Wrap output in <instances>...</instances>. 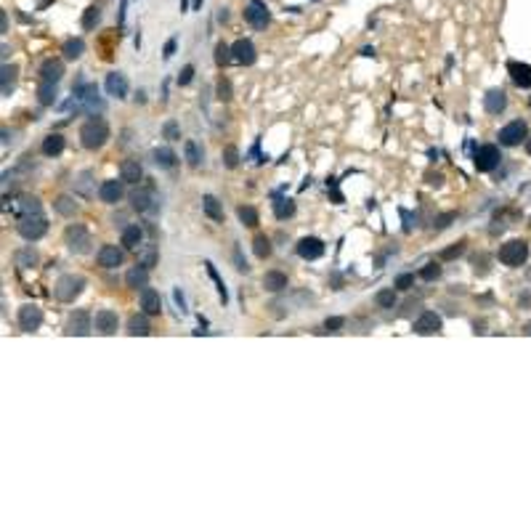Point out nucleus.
Masks as SVG:
<instances>
[{"label": "nucleus", "instance_id": "39", "mask_svg": "<svg viewBox=\"0 0 531 531\" xmlns=\"http://www.w3.org/2000/svg\"><path fill=\"white\" fill-rule=\"evenodd\" d=\"M252 250H255V255H258L260 260H266V258L271 255V242H269V236L258 234L255 239H252Z\"/></svg>", "mask_w": 531, "mask_h": 531}, {"label": "nucleus", "instance_id": "12", "mask_svg": "<svg viewBox=\"0 0 531 531\" xmlns=\"http://www.w3.org/2000/svg\"><path fill=\"white\" fill-rule=\"evenodd\" d=\"M125 197V181L123 178H112V181H104L101 186H99V199L101 202H106V205H117L119 199Z\"/></svg>", "mask_w": 531, "mask_h": 531}, {"label": "nucleus", "instance_id": "15", "mask_svg": "<svg viewBox=\"0 0 531 531\" xmlns=\"http://www.w3.org/2000/svg\"><path fill=\"white\" fill-rule=\"evenodd\" d=\"M8 210L13 212V215H19V218L37 215V212H40V202H37L35 197H16V199H11Z\"/></svg>", "mask_w": 531, "mask_h": 531}, {"label": "nucleus", "instance_id": "3", "mask_svg": "<svg viewBox=\"0 0 531 531\" xmlns=\"http://www.w3.org/2000/svg\"><path fill=\"white\" fill-rule=\"evenodd\" d=\"M528 258V245L523 239H510V242H504L499 247V263L510 266V269H518V266H523Z\"/></svg>", "mask_w": 531, "mask_h": 531}, {"label": "nucleus", "instance_id": "30", "mask_svg": "<svg viewBox=\"0 0 531 531\" xmlns=\"http://www.w3.org/2000/svg\"><path fill=\"white\" fill-rule=\"evenodd\" d=\"M263 287L269 289V292H282V289H287V274H282V271H269L263 276Z\"/></svg>", "mask_w": 531, "mask_h": 531}, {"label": "nucleus", "instance_id": "18", "mask_svg": "<svg viewBox=\"0 0 531 531\" xmlns=\"http://www.w3.org/2000/svg\"><path fill=\"white\" fill-rule=\"evenodd\" d=\"M441 329V316L436 311H425L417 322H415V332L417 335H436V332Z\"/></svg>", "mask_w": 531, "mask_h": 531}, {"label": "nucleus", "instance_id": "34", "mask_svg": "<svg viewBox=\"0 0 531 531\" xmlns=\"http://www.w3.org/2000/svg\"><path fill=\"white\" fill-rule=\"evenodd\" d=\"M157 247L154 245H141L138 247V263L146 266V269H152V266H157Z\"/></svg>", "mask_w": 531, "mask_h": 531}, {"label": "nucleus", "instance_id": "38", "mask_svg": "<svg viewBox=\"0 0 531 531\" xmlns=\"http://www.w3.org/2000/svg\"><path fill=\"white\" fill-rule=\"evenodd\" d=\"M90 181H93V173H90V170H83V173L77 176L75 189H77L80 197H90V194H93V191H90Z\"/></svg>", "mask_w": 531, "mask_h": 531}, {"label": "nucleus", "instance_id": "20", "mask_svg": "<svg viewBox=\"0 0 531 531\" xmlns=\"http://www.w3.org/2000/svg\"><path fill=\"white\" fill-rule=\"evenodd\" d=\"M508 72L518 88H531V66L523 61H508Z\"/></svg>", "mask_w": 531, "mask_h": 531}, {"label": "nucleus", "instance_id": "10", "mask_svg": "<svg viewBox=\"0 0 531 531\" xmlns=\"http://www.w3.org/2000/svg\"><path fill=\"white\" fill-rule=\"evenodd\" d=\"M90 329H93V316L88 311H75L69 313V319H66V335H90Z\"/></svg>", "mask_w": 531, "mask_h": 531}, {"label": "nucleus", "instance_id": "46", "mask_svg": "<svg viewBox=\"0 0 531 531\" xmlns=\"http://www.w3.org/2000/svg\"><path fill=\"white\" fill-rule=\"evenodd\" d=\"M438 276H441V266L438 263H425L420 269V279H425V282H433Z\"/></svg>", "mask_w": 531, "mask_h": 531}, {"label": "nucleus", "instance_id": "50", "mask_svg": "<svg viewBox=\"0 0 531 531\" xmlns=\"http://www.w3.org/2000/svg\"><path fill=\"white\" fill-rule=\"evenodd\" d=\"M223 162H226V167H236L239 165V152L234 149V146H226V149H223Z\"/></svg>", "mask_w": 531, "mask_h": 531}, {"label": "nucleus", "instance_id": "41", "mask_svg": "<svg viewBox=\"0 0 531 531\" xmlns=\"http://www.w3.org/2000/svg\"><path fill=\"white\" fill-rule=\"evenodd\" d=\"M13 83H16V66H11V64H3V96H11V90H13Z\"/></svg>", "mask_w": 531, "mask_h": 531}, {"label": "nucleus", "instance_id": "49", "mask_svg": "<svg viewBox=\"0 0 531 531\" xmlns=\"http://www.w3.org/2000/svg\"><path fill=\"white\" fill-rule=\"evenodd\" d=\"M215 90H218V99H221V101H229V99H231V83H229L226 77H221V80H218Z\"/></svg>", "mask_w": 531, "mask_h": 531}, {"label": "nucleus", "instance_id": "58", "mask_svg": "<svg viewBox=\"0 0 531 531\" xmlns=\"http://www.w3.org/2000/svg\"><path fill=\"white\" fill-rule=\"evenodd\" d=\"M173 53H176V37H173V40H167V43H165V59H170Z\"/></svg>", "mask_w": 531, "mask_h": 531}, {"label": "nucleus", "instance_id": "42", "mask_svg": "<svg viewBox=\"0 0 531 531\" xmlns=\"http://www.w3.org/2000/svg\"><path fill=\"white\" fill-rule=\"evenodd\" d=\"M183 152H186V162H189L191 167H199V162H202V152H199V146L194 141H186Z\"/></svg>", "mask_w": 531, "mask_h": 531}, {"label": "nucleus", "instance_id": "25", "mask_svg": "<svg viewBox=\"0 0 531 531\" xmlns=\"http://www.w3.org/2000/svg\"><path fill=\"white\" fill-rule=\"evenodd\" d=\"M64 75V64L59 59H45L40 66V80H48V83H59Z\"/></svg>", "mask_w": 531, "mask_h": 531}, {"label": "nucleus", "instance_id": "60", "mask_svg": "<svg viewBox=\"0 0 531 531\" xmlns=\"http://www.w3.org/2000/svg\"><path fill=\"white\" fill-rule=\"evenodd\" d=\"M218 21H229V11H226V8H221V13H218Z\"/></svg>", "mask_w": 531, "mask_h": 531}, {"label": "nucleus", "instance_id": "48", "mask_svg": "<svg viewBox=\"0 0 531 531\" xmlns=\"http://www.w3.org/2000/svg\"><path fill=\"white\" fill-rule=\"evenodd\" d=\"M16 263L21 266V269H27V266H35V263H37L35 250H21L19 255H16Z\"/></svg>", "mask_w": 531, "mask_h": 531}, {"label": "nucleus", "instance_id": "33", "mask_svg": "<svg viewBox=\"0 0 531 531\" xmlns=\"http://www.w3.org/2000/svg\"><path fill=\"white\" fill-rule=\"evenodd\" d=\"M202 210H205V215L207 218H212V221H223V207H221V202L212 194H205L202 197Z\"/></svg>", "mask_w": 531, "mask_h": 531}, {"label": "nucleus", "instance_id": "19", "mask_svg": "<svg viewBox=\"0 0 531 531\" xmlns=\"http://www.w3.org/2000/svg\"><path fill=\"white\" fill-rule=\"evenodd\" d=\"M141 308L146 316H154L162 311V298H159V292L152 289V287H141Z\"/></svg>", "mask_w": 531, "mask_h": 531}, {"label": "nucleus", "instance_id": "36", "mask_svg": "<svg viewBox=\"0 0 531 531\" xmlns=\"http://www.w3.org/2000/svg\"><path fill=\"white\" fill-rule=\"evenodd\" d=\"M236 215H239V221H242L245 226H250V229H252V226H258V223H260V215H258V210H255V207H250V205H242V207L236 210Z\"/></svg>", "mask_w": 531, "mask_h": 531}, {"label": "nucleus", "instance_id": "59", "mask_svg": "<svg viewBox=\"0 0 531 531\" xmlns=\"http://www.w3.org/2000/svg\"><path fill=\"white\" fill-rule=\"evenodd\" d=\"M173 298H176V303L181 305V313H186V303H183V295H181V289H173Z\"/></svg>", "mask_w": 531, "mask_h": 531}, {"label": "nucleus", "instance_id": "56", "mask_svg": "<svg viewBox=\"0 0 531 531\" xmlns=\"http://www.w3.org/2000/svg\"><path fill=\"white\" fill-rule=\"evenodd\" d=\"M401 218H404V231H412V226H417V215H412L409 210H401Z\"/></svg>", "mask_w": 531, "mask_h": 531}, {"label": "nucleus", "instance_id": "32", "mask_svg": "<svg viewBox=\"0 0 531 531\" xmlns=\"http://www.w3.org/2000/svg\"><path fill=\"white\" fill-rule=\"evenodd\" d=\"M152 332V324H149V319L146 316H130V322H128V335L133 337H143V335H149Z\"/></svg>", "mask_w": 531, "mask_h": 531}, {"label": "nucleus", "instance_id": "21", "mask_svg": "<svg viewBox=\"0 0 531 531\" xmlns=\"http://www.w3.org/2000/svg\"><path fill=\"white\" fill-rule=\"evenodd\" d=\"M106 93L114 99H125L128 96V80L123 72H109L106 75Z\"/></svg>", "mask_w": 531, "mask_h": 531}, {"label": "nucleus", "instance_id": "13", "mask_svg": "<svg viewBox=\"0 0 531 531\" xmlns=\"http://www.w3.org/2000/svg\"><path fill=\"white\" fill-rule=\"evenodd\" d=\"M40 324H43V311H40L35 303L21 305V308H19V327L24 332H35Z\"/></svg>", "mask_w": 531, "mask_h": 531}, {"label": "nucleus", "instance_id": "14", "mask_svg": "<svg viewBox=\"0 0 531 531\" xmlns=\"http://www.w3.org/2000/svg\"><path fill=\"white\" fill-rule=\"evenodd\" d=\"M231 56H234V61L236 64H245V66H250V64H255V59H258V53H255V45L250 43V40H236V43L231 45Z\"/></svg>", "mask_w": 531, "mask_h": 531}, {"label": "nucleus", "instance_id": "24", "mask_svg": "<svg viewBox=\"0 0 531 531\" xmlns=\"http://www.w3.org/2000/svg\"><path fill=\"white\" fill-rule=\"evenodd\" d=\"M146 282H149V269L141 263H136L133 269H128L125 274V284L133 287V289H138V287H146Z\"/></svg>", "mask_w": 531, "mask_h": 531}, {"label": "nucleus", "instance_id": "8", "mask_svg": "<svg viewBox=\"0 0 531 531\" xmlns=\"http://www.w3.org/2000/svg\"><path fill=\"white\" fill-rule=\"evenodd\" d=\"M245 21L250 27H255V30H266L271 21V11L266 3H260V0H252V3L245 8Z\"/></svg>", "mask_w": 531, "mask_h": 531}, {"label": "nucleus", "instance_id": "62", "mask_svg": "<svg viewBox=\"0 0 531 531\" xmlns=\"http://www.w3.org/2000/svg\"><path fill=\"white\" fill-rule=\"evenodd\" d=\"M526 152L531 154V141H526Z\"/></svg>", "mask_w": 531, "mask_h": 531}, {"label": "nucleus", "instance_id": "44", "mask_svg": "<svg viewBox=\"0 0 531 531\" xmlns=\"http://www.w3.org/2000/svg\"><path fill=\"white\" fill-rule=\"evenodd\" d=\"M375 303H377V308H393L396 305V289H380L375 295Z\"/></svg>", "mask_w": 531, "mask_h": 531}, {"label": "nucleus", "instance_id": "16", "mask_svg": "<svg viewBox=\"0 0 531 531\" xmlns=\"http://www.w3.org/2000/svg\"><path fill=\"white\" fill-rule=\"evenodd\" d=\"M123 260H125V252L117 245H104L99 250V266L101 269H117V266H123Z\"/></svg>", "mask_w": 531, "mask_h": 531}, {"label": "nucleus", "instance_id": "11", "mask_svg": "<svg viewBox=\"0 0 531 531\" xmlns=\"http://www.w3.org/2000/svg\"><path fill=\"white\" fill-rule=\"evenodd\" d=\"M295 250H298V255H300L303 260H319V258L324 255L327 247H324V242H322L319 236H303Z\"/></svg>", "mask_w": 531, "mask_h": 531}, {"label": "nucleus", "instance_id": "40", "mask_svg": "<svg viewBox=\"0 0 531 531\" xmlns=\"http://www.w3.org/2000/svg\"><path fill=\"white\" fill-rule=\"evenodd\" d=\"M205 269H207V276L212 279V282H215V289H218V295H221V300L226 303V300H229V292H226V284H223V279L218 276V271H215V266H212V263L207 260V263H205Z\"/></svg>", "mask_w": 531, "mask_h": 531}, {"label": "nucleus", "instance_id": "37", "mask_svg": "<svg viewBox=\"0 0 531 531\" xmlns=\"http://www.w3.org/2000/svg\"><path fill=\"white\" fill-rule=\"evenodd\" d=\"M274 212H276L279 221H284L289 215H295V202H292V199H276V202H274Z\"/></svg>", "mask_w": 531, "mask_h": 531}, {"label": "nucleus", "instance_id": "63", "mask_svg": "<svg viewBox=\"0 0 531 531\" xmlns=\"http://www.w3.org/2000/svg\"><path fill=\"white\" fill-rule=\"evenodd\" d=\"M528 104H531V99H528Z\"/></svg>", "mask_w": 531, "mask_h": 531}, {"label": "nucleus", "instance_id": "4", "mask_svg": "<svg viewBox=\"0 0 531 531\" xmlns=\"http://www.w3.org/2000/svg\"><path fill=\"white\" fill-rule=\"evenodd\" d=\"M45 231H48V221H45L43 212L19 218V236L27 239V242H37V239H43Z\"/></svg>", "mask_w": 531, "mask_h": 531}, {"label": "nucleus", "instance_id": "61", "mask_svg": "<svg viewBox=\"0 0 531 531\" xmlns=\"http://www.w3.org/2000/svg\"><path fill=\"white\" fill-rule=\"evenodd\" d=\"M361 56H375V48H369V45H364V48H361Z\"/></svg>", "mask_w": 531, "mask_h": 531}, {"label": "nucleus", "instance_id": "45", "mask_svg": "<svg viewBox=\"0 0 531 531\" xmlns=\"http://www.w3.org/2000/svg\"><path fill=\"white\" fill-rule=\"evenodd\" d=\"M229 61H234L231 48L226 45V43H218V45H215V64H218V66H226Z\"/></svg>", "mask_w": 531, "mask_h": 531}, {"label": "nucleus", "instance_id": "23", "mask_svg": "<svg viewBox=\"0 0 531 531\" xmlns=\"http://www.w3.org/2000/svg\"><path fill=\"white\" fill-rule=\"evenodd\" d=\"M504 106H508V96H504V90L494 88V90H489L486 96H484V109L489 114H499L504 112Z\"/></svg>", "mask_w": 531, "mask_h": 531}, {"label": "nucleus", "instance_id": "7", "mask_svg": "<svg viewBox=\"0 0 531 531\" xmlns=\"http://www.w3.org/2000/svg\"><path fill=\"white\" fill-rule=\"evenodd\" d=\"M130 202L138 212H143V215H157L159 212V199L154 197L152 189H136L130 194Z\"/></svg>", "mask_w": 531, "mask_h": 531}, {"label": "nucleus", "instance_id": "31", "mask_svg": "<svg viewBox=\"0 0 531 531\" xmlns=\"http://www.w3.org/2000/svg\"><path fill=\"white\" fill-rule=\"evenodd\" d=\"M83 51H85V43H83L80 37H69V40H66V43L61 45V53H64L66 61L80 59V56H83Z\"/></svg>", "mask_w": 531, "mask_h": 531}, {"label": "nucleus", "instance_id": "1", "mask_svg": "<svg viewBox=\"0 0 531 531\" xmlns=\"http://www.w3.org/2000/svg\"><path fill=\"white\" fill-rule=\"evenodd\" d=\"M106 138H109V125H106L101 117H90L88 123L80 128V141H83V146L90 152L101 149L106 143Z\"/></svg>", "mask_w": 531, "mask_h": 531}, {"label": "nucleus", "instance_id": "51", "mask_svg": "<svg viewBox=\"0 0 531 531\" xmlns=\"http://www.w3.org/2000/svg\"><path fill=\"white\" fill-rule=\"evenodd\" d=\"M415 284V274H398L396 276V289H409Z\"/></svg>", "mask_w": 531, "mask_h": 531}, {"label": "nucleus", "instance_id": "29", "mask_svg": "<svg viewBox=\"0 0 531 531\" xmlns=\"http://www.w3.org/2000/svg\"><path fill=\"white\" fill-rule=\"evenodd\" d=\"M178 162V157L173 149H167V146H159V149H154V165L157 167H162V170H170V167H176Z\"/></svg>", "mask_w": 531, "mask_h": 531}, {"label": "nucleus", "instance_id": "17", "mask_svg": "<svg viewBox=\"0 0 531 531\" xmlns=\"http://www.w3.org/2000/svg\"><path fill=\"white\" fill-rule=\"evenodd\" d=\"M93 324H96V332H101V335H114L117 332V313L109 311V308H101L96 311V319H93Z\"/></svg>", "mask_w": 531, "mask_h": 531}, {"label": "nucleus", "instance_id": "55", "mask_svg": "<svg viewBox=\"0 0 531 531\" xmlns=\"http://www.w3.org/2000/svg\"><path fill=\"white\" fill-rule=\"evenodd\" d=\"M454 218H457V212H444V215H438V218H436V223H433V226H436V229H446V226H449L451 221H454Z\"/></svg>", "mask_w": 531, "mask_h": 531}, {"label": "nucleus", "instance_id": "52", "mask_svg": "<svg viewBox=\"0 0 531 531\" xmlns=\"http://www.w3.org/2000/svg\"><path fill=\"white\" fill-rule=\"evenodd\" d=\"M162 133H165V138H167V141H178V138H181V133H178V125L173 123V119H170V123H165Z\"/></svg>", "mask_w": 531, "mask_h": 531}, {"label": "nucleus", "instance_id": "28", "mask_svg": "<svg viewBox=\"0 0 531 531\" xmlns=\"http://www.w3.org/2000/svg\"><path fill=\"white\" fill-rule=\"evenodd\" d=\"M56 96H59V90H56V83H48V80H40V88H37V101L43 104V106H53V104H56Z\"/></svg>", "mask_w": 531, "mask_h": 531}, {"label": "nucleus", "instance_id": "22", "mask_svg": "<svg viewBox=\"0 0 531 531\" xmlns=\"http://www.w3.org/2000/svg\"><path fill=\"white\" fill-rule=\"evenodd\" d=\"M119 178H123L125 183H141V178H143V167H141V162L138 159H125L123 165H119Z\"/></svg>", "mask_w": 531, "mask_h": 531}, {"label": "nucleus", "instance_id": "6", "mask_svg": "<svg viewBox=\"0 0 531 531\" xmlns=\"http://www.w3.org/2000/svg\"><path fill=\"white\" fill-rule=\"evenodd\" d=\"M64 236H66V247L72 252H77V255H83V252L90 250V234H88V229L83 223H72Z\"/></svg>", "mask_w": 531, "mask_h": 531}, {"label": "nucleus", "instance_id": "53", "mask_svg": "<svg viewBox=\"0 0 531 531\" xmlns=\"http://www.w3.org/2000/svg\"><path fill=\"white\" fill-rule=\"evenodd\" d=\"M345 324V319L343 316H329L327 322H324V329L327 332H340V327Z\"/></svg>", "mask_w": 531, "mask_h": 531}, {"label": "nucleus", "instance_id": "43", "mask_svg": "<svg viewBox=\"0 0 531 531\" xmlns=\"http://www.w3.org/2000/svg\"><path fill=\"white\" fill-rule=\"evenodd\" d=\"M99 21H101V8L90 6V8L83 13V27H85V30H96Z\"/></svg>", "mask_w": 531, "mask_h": 531}, {"label": "nucleus", "instance_id": "54", "mask_svg": "<svg viewBox=\"0 0 531 531\" xmlns=\"http://www.w3.org/2000/svg\"><path fill=\"white\" fill-rule=\"evenodd\" d=\"M191 77H194V66H191V64H186L183 69H181V75H178V85H189V83H191Z\"/></svg>", "mask_w": 531, "mask_h": 531}, {"label": "nucleus", "instance_id": "26", "mask_svg": "<svg viewBox=\"0 0 531 531\" xmlns=\"http://www.w3.org/2000/svg\"><path fill=\"white\" fill-rule=\"evenodd\" d=\"M123 245L128 250H138L143 245V229L138 223H133V226H125L123 229Z\"/></svg>", "mask_w": 531, "mask_h": 531}, {"label": "nucleus", "instance_id": "27", "mask_svg": "<svg viewBox=\"0 0 531 531\" xmlns=\"http://www.w3.org/2000/svg\"><path fill=\"white\" fill-rule=\"evenodd\" d=\"M64 146H66V141H64L61 133H51V136L43 138V154L45 157H59L64 152Z\"/></svg>", "mask_w": 531, "mask_h": 531}, {"label": "nucleus", "instance_id": "35", "mask_svg": "<svg viewBox=\"0 0 531 531\" xmlns=\"http://www.w3.org/2000/svg\"><path fill=\"white\" fill-rule=\"evenodd\" d=\"M53 210H56L59 215L69 218V215H75V212H77V202H75L72 197H59L56 202H53Z\"/></svg>", "mask_w": 531, "mask_h": 531}, {"label": "nucleus", "instance_id": "2", "mask_svg": "<svg viewBox=\"0 0 531 531\" xmlns=\"http://www.w3.org/2000/svg\"><path fill=\"white\" fill-rule=\"evenodd\" d=\"M83 287H85V279L83 276L64 274V276H59V282L53 284V295H56L61 303H72L80 292H83Z\"/></svg>", "mask_w": 531, "mask_h": 531}, {"label": "nucleus", "instance_id": "5", "mask_svg": "<svg viewBox=\"0 0 531 531\" xmlns=\"http://www.w3.org/2000/svg\"><path fill=\"white\" fill-rule=\"evenodd\" d=\"M502 162V152H499V146L494 143H484V146H478L475 154H473V165L478 173H489V170H494L497 165Z\"/></svg>", "mask_w": 531, "mask_h": 531}, {"label": "nucleus", "instance_id": "47", "mask_svg": "<svg viewBox=\"0 0 531 531\" xmlns=\"http://www.w3.org/2000/svg\"><path fill=\"white\" fill-rule=\"evenodd\" d=\"M465 252V242H457V245H451V247H446V250H441V260H451V258H457V255H462Z\"/></svg>", "mask_w": 531, "mask_h": 531}, {"label": "nucleus", "instance_id": "57", "mask_svg": "<svg viewBox=\"0 0 531 531\" xmlns=\"http://www.w3.org/2000/svg\"><path fill=\"white\" fill-rule=\"evenodd\" d=\"M234 263H236V269H239V271H250L247 260H242V252H239V247H234Z\"/></svg>", "mask_w": 531, "mask_h": 531}, {"label": "nucleus", "instance_id": "9", "mask_svg": "<svg viewBox=\"0 0 531 531\" xmlns=\"http://www.w3.org/2000/svg\"><path fill=\"white\" fill-rule=\"evenodd\" d=\"M526 133H528V128H526L523 119H513V123H508L499 130V143L502 146H518L521 141H526Z\"/></svg>", "mask_w": 531, "mask_h": 531}]
</instances>
